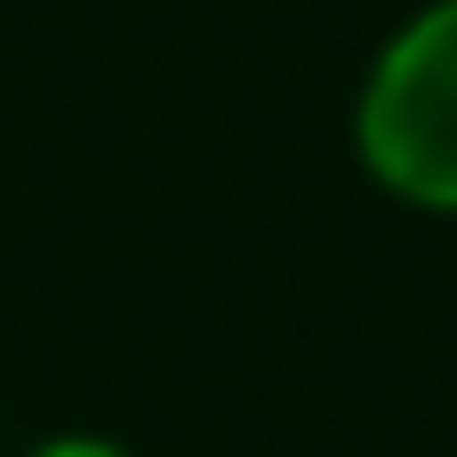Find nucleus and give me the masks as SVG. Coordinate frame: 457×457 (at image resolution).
I'll return each instance as SVG.
<instances>
[{"instance_id": "obj_2", "label": "nucleus", "mask_w": 457, "mask_h": 457, "mask_svg": "<svg viewBox=\"0 0 457 457\" xmlns=\"http://www.w3.org/2000/svg\"><path fill=\"white\" fill-rule=\"evenodd\" d=\"M32 457H129V450H112V442H48V450H32Z\"/></svg>"}, {"instance_id": "obj_1", "label": "nucleus", "mask_w": 457, "mask_h": 457, "mask_svg": "<svg viewBox=\"0 0 457 457\" xmlns=\"http://www.w3.org/2000/svg\"><path fill=\"white\" fill-rule=\"evenodd\" d=\"M361 161L426 209H457V0L426 8L370 72Z\"/></svg>"}]
</instances>
